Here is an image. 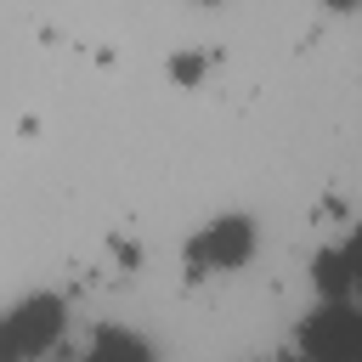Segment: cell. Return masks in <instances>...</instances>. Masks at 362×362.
Segmentation results:
<instances>
[{"mask_svg":"<svg viewBox=\"0 0 362 362\" xmlns=\"http://www.w3.org/2000/svg\"><path fill=\"white\" fill-rule=\"evenodd\" d=\"M328 6H351V0H328Z\"/></svg>","mask_w":362,"mask_h":362,"instance_id":"obj_1","label":"cell"}]
</instances>
